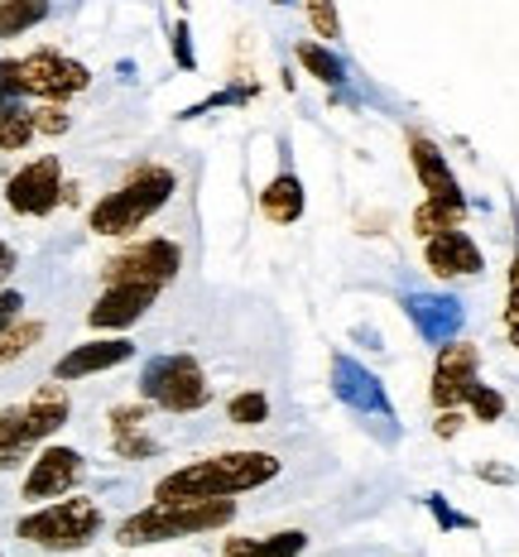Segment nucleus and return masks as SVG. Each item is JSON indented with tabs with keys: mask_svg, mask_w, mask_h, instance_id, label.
<instances>
[{
	"mask_svg": "<svg viewBox=\"0 0 519 557\" xmlns=\"http://www.w3.org/2000/svg\"><path fill=\"white\" fill-rule=\"evenodd\" d=\"M274 475H280V461L270 451H222V457L169 471L155 485V500H231V495L256 491Z\"/></svg>",
	"mask_w": 519,
	"mask_h": 557,
	"instance_id": "obj_1",
	"label": "nucleus"
},
{
	"mask_svg": "<svg viewBox=\"0 0 519 557\" xmlns=\"http://www.w3.org/2000/svg\"><path fill=\"white\" fill-rule=\"evenodd\" d=\"M231 519H236V505L231 500H155L149 509L131 515L115 529V543H121V548H135V543H169V539H188V533L226 529Z\"/></svg>",
	"mask_w": 519,
	"mask_h": 557,
	"instance_id": "obj_2",
	"label": "nucleus"
},
{
	"mask_svg": "<svg viewBox=\"0 0 519 557\" xmlns=\"http://www.w3.org/2000/svg\"><path fill=\"white\" fill-rule=\"evenodd\" d=\"M173 188H178V178H173L169 169L145 164L135 178H125L121 188L107 193L97 207H91L87 226L97 231V236H131V231H140L149 216H155L159 207L169 202Z\"/></svg>",
	"mask_w": 519,
	"mask_h": 557,
	"instance_id": "obj_3",
	"label": "nucleus"
},
{
	"mask_svg": "<svg viewBox=\"0 0 519 557\" xmlns=\"http://www.w3.org/2000/svg\"><path fill=\"white\" fill-rule=\"evenodd\" d=\"M73 404H67L63 385H44L29 404H15V409H0V471L5 467H20L29 457L34 443L53 437L58 428L67 423Z\"/></svg>",
	"mask_w": 519,
	"mask_h": 557,
	"instance_id": "obj_4",
	"label": "nucleus"
},
{
	"mask_svg": "<svg viewBox=\"0 0 519 557\" xmlns=\"http://www.w3.org/2000/svg\"><path fill=\"white\" fill-rule=\"evenodd\" d=\"M140 399L159 404L169 413H198L207 399H212V385H207L202 366L193 356H155L140 375Z\"/></svg>",
	"mask_w": 519,
	"mask_h": 557,
	"instance_id": "obj_5",
	"label": "nucleus"
},
{
	"mask_svg": "<svg viewBox=\"0 0 519 557\" xmlns=\"http://www.w3.org/2000/svg\"><path fill=\"white\" fill-rule=\"evenodd\" d=\"M101 533V505L97 500H58L39 515L20 519V539L39 543L49 553H77Z\"/></svg>",
	"mask_w": 519,
	"mask_h": 557,
	"instance_id": "obj_6",
	"label": "nucleus"
},
{
	"mask_svg": "<svg viewBox=\"0 0 519 557\" xmlns=\"http://www.w3.org/2000/svg\"><path fill=\"white\" fill-rule=\"evenodd\" d=\"M20 83H25V97H44V101H67L77 91H87L91 73L73 58L53 53V49H39L29 58H20Z\"/></svg>",
	"mask_w": 519,
	"mask_h": 557,
	"instance_id": "obj_7",
	"label": "nucleus"
},
{
	"mask_svg": "<svg viewBox=\"0 0 519 557\" xmlns=\"http://www.w3.org/2000/svg\"><path fill=\"white\" fill-rule=\"evenodd\" d=\"M63 197H67L63 164H58L53 154L34 159V164H25L5 183V202H10V212H20V216H49Z\"/></svg>",
	"mask_w": 519,
	"mask_h": 557,
	"instance_id": "obj_8",
	"label": "nucleus"
},
{
	"mask_svg": "<svg viewBox=\"0 0 519 557\" xmlns=\"http://www.w3.org/2000/svg\"><path fill=\"white\" fill-rule=\"evenodd\" d=\"M477 366H481V351L471 342H447L437 351V370H433V404L437 409H461L471 399V389L481 385L477 380Z\"/></svg>",
	"mask_w": 519,
	"mask_h": 557,
	"instance_id": "obj_9",
	"label": "nucleus"
},
{
	"mask_svg": "<svg viewBox=\"0 0 519 557\" xmlns=\"http://www.w3.org/2000/svg\"><path fill=\"white\" fill-rule=\"evenodd\" d=\"M178 270H183V250L173 246V240L155 236V240H145V246H131L125 255H115V260L107 264V284L140 278V284H159V288H164Z\"/></svg>",
	"mask_w": 519,
	"mask_h": 557,
	"instance_id": "obj_10",
	"label": "nucleus"
},
{
	"mask_svg": "<svg viewBox=\"0 0 519 557\" xmlns=\"http://www.w3.org/2000/svg\"><path fill=\"white\" fill-rule=\"evenodd\" d=\"M159 298V284H140V278H121V284H107V294L91 304L87 322L101 332H121L135 327V322L149 312V304Z\"/></svg>",
	"mask_w": 519,
	"mask_h": 557,
	"instance_id": "obj_11",
	"label": "nucleus"
},
{
	"mask_svg": "<svg viewBox=\"0 0 519 557\" xmlns=\"http://www.w3.org/2000/svg\"><path fill=\"white\" fill-rule=\"evenodd\" d=\"M83 451L73 447H44L39 461L25 475V500H53V495H67L77 481H83Z\"/></svg>",
	"mask_w": 519,
	"mask_h": 557,
	"instance_id": "obj_12",
	"label": "nucleus"
},
{
	"mask_svg": "<svg viewBox=\"0 0 519 557\" xmlns=\"http://www.w3.org/2000/svg\"><path fill=\"white\" fill-rule=\"evenodd\" d=\"M135 356V342H125V336H107V342H83L73 346V351L63 356V361L53 366V380H87V375H101V370H115L125 366Z\"/></svg>",
	"mask_w": 519,
	"mask_h": 557,
	"instance_id": "obj_13",
	"label": "nucleus"
},
{
	"mask_svg": "<svg viewBox=\"0 0 519 557\" xmlns=\"http://www.w3.org/2000/svg\"><path fill=\"white\" fill-rule=\"evenodd\" d=\"M423 260H429V270L437 278H457V274H481L486 270V255L481 246L467 236V231H443V236L423 240Z\"/></svg>",
	"mask_w": 519,
	"mask_h": 557,
	"instance_id": "obj_14",
	"label": "nucleus"
},
{
	"mask_svg": "<svg viewBox=\"0 0 519 557\" xmlns=\"http://www.w3.org/2000/svg\"><path fill=\"white\" fill-rule=\"evenodd\" d=\"M332 389H337V399L351 404V409L395 418V409H390V399H385V389H380V380L366 366H356L351 356H337V361H332Z\"/></svg>",
	"mask_w": 519,
	"mask_h": 557,
	"instance_id": "obj_15",
	"label": "nucleus"
},
{
	"mask_svg": "<svg viewBox=\"0 0 519 557\" xmlns=\"http://www.w3.org/2000/svg\"><path fill=\"white\" fill-rule=\"evenodd\" d=\"M409 159H413V173H419L423 193H429L433 202L467 207V197H461V183L453 178V169H447L443 149H437L429 135H409Z\"/></svg>",
	"mask_w": 519,
	"mask_h": 557,
	"instance_id": "obj_16",
	"label": "nucleus"
},
{
	"mask_svg": "<svg viewBox=\"0 0 519 557\" xmlns=\"http://www.w3.org/2000/svg\"><path fill=\"white\" fill-rule=\"evenodd\" d=\"M409 318H413V327L423 332V342H453L457 327H461V304L457 298H437V294H413L409 304Z\"/></svg>",
	"mask_w": 519,
	"mask_h": 557,
	"instance_id": "obj_17",
	"label": "nucleus"
},
{
	"mask_svg": "<svg viewBox=\"0 0 519 557\" xmlns=\"http://www.w3.org/2000/svg\"><path fill=\"white\" fill-rule=\"evenodd\" d=\"M260 212L270 216L274 226H294L298 216H304V183H298V173H280V178L264 183Z\"/></svg>",
	"mask_w": 519,
	"mask_h": 557,
	"instance_id": "obj_18",
	"label": "nucleus"
},
{
	"mask_svg": "<svg viewBox=\"0 0 519 557\" xmlns=\"http://www.w3.org/2000/svg\"><path fill=\"white\" fill-rule=\"evenodd\" d=\"M111 443L121 457H149L155 443L145 437V404H121V409L111 413Z\"/></svg>",
	"mask_w": 519,
	"mask_h": 557,
	"instance_id": "obj_19",
	"label": "nucleus"
},
{
	"mask_svg": "<svg viewBox=\"0 0 519 557\" xmlns=\"http://www.w3.org/2000/svg\"><path fill=\"white\" fill-rule=\"evenodd\" d=\"M304 548H308V533L284 529V533H270V539H231L222 557H298Z\"/></svg>",
	"mask_w": 519,
	"mask_h": 557,
	"instance_id": "obj_20",
	"label": "nucleus"
},
{
	"mask_svg": "<svg viewBox=\"0 0 519 557\" xmlns=\"http://www.w3.org/2000/svg\"><path fill=\"white\" fill-rule=\"evenodd\" d=\"M44 15H49V0H0V39L34 29Z\"/></svg>",
	"mask_w": 519,
	"mask_h": 557,
	"instance_id": "obj_21",
	"label": "nucleus"
},
{
	"mask_svg": "<svg viewBox=\"0 0 519 557\" xmlns=\"http://www.w3.org/2000/svg\"><path fill=\"white\" fill-rule=\"evenodd\" d=\"M461 216H467V207H453V202H423L419 212H413V231H419L423 240H433V236H443V231H457L461 226Z\"/></svg>",
	"mask_w": 519,
	"mask_h": 557,
	"instance_id": "obj_22",
	"label": "nucleus"
},
{
	"mask_svg": "<svg viewBox=\"0 0 519 557\" xmlns=\"http://www.w3.org/2000/svg\"><path fill=\"white\" fill-rule=\"evenodd\" d=\"M298 63L308 67V77H318V83H328V87H337L342 77H346V67H342V58L332 53V49H322V44H298Z\"/></svg>",
	"mask_w": 519,
	"mask_h": 557,
	"instance_id": "obj_23",
	"label": "nucleus"
},
{
	"mask_svg": "<svg viewBox=\"0 0 519 557\" xmlns=\"http://www.w3.org/2000/svg\"><path fill=\"white\" fill-rule=\"evenodd\" d=\"M34 135H39V131H34V115L25 107L0 111V149H25Z\"/></svg>",
	"mask_w": 519,
	"mask_h": 557,
	"instance_id": "obj_24",
	"label": "nucleus"
},
{
	"mask_svg": "<svg viewBox=\"0 0 519 557\" xmlns=\"http://www.w3.org/2000/svg\"><path fill=\"white\" fill-rule=\"evenodd\" d=\"M226 418L236 428H260L264 418H270V399H264L260 389H246V394H236V399L226 404Z\"/></svg>",
	"mask_w": 519,
	"mask_h": 557,
	"instance_id": "obj_25",
	"label": "nucleus"
},
{
	"mask_svg": "<svg viewBox=\"0 0 519 557\" xmlns=\"http://www.w3.org/2000/svg\"><path fill=\"white\" fill-rule=\"evenodd\" d=\"M39 336H44V322H10V327L0 332V366L15 361V356H25Z\"/></svg>",
	"mask_w": 519,
	"mask_h": 557,
	"instance_id": "obj_26",
	"label": "nucleus"
},
{
	"mask_svg": "<svg viewBox=\"0 0 519 557\" xmlns=\"http://www.w3.org/2000/svg\"><path fill=\"white\" fill-rule=\"evenodd\" d=\"M304 10H308V25L318 29V39H342L337 0H304Z\"/></svg>",
	"mask_w": 519,
	"mask_h": 557,
	"instance_id": "obj_27",
	"label": "nucleus"
},
{
	"mask_svg": "<svg viewBox=\"0 0 519 557\" xmlns=\"http://www.w3.org/2000/svg\"><path fill=\"white\" fill-rule=\"evenodd\" d=\"M467 404H471V413H477V423H495V418L505 413V394L491 389V385H477Z\"/></svg>",
	"mask_w": 519,
	"mask_h": 557,
	"instance_id": "obj_28",
	"label": "nucleus"
},
{
	"mask_svg": "<svg viewBox=\"0 0 519 557\" xmlns=\"http://www.w3.org/2000/svg\"><path fill=\"white\" fill-rule=\"evenodd\" d=\"M20 97H25V83H20V58H5V63H0V111L20 107Z\"/></svg>",
	"mask_w": 519,
	"mask_h": 557,
	"instance_id": "obj_29",
	"label": "nucleus"
},
{
	"mask_svg": "<svg viewBox=\"0 0 519 557\" xmlns=\"http://www.w3.org/2000/svg\"><path fill=\"white\" fill-rule=\"evenodd\" d=\"M173 58H178V67H183V73H193V67H198V53H193L188 20H178V25H173Z\"/></svg>",
	"mask_w": 519,
	"mask_h": 557,
	"instance_id": "obj_30",
	"label": "nucleus"
},
{
	"mask_svg": "<svg viewBox=\"0 0 519 557\" xmlns=\"http://www.w3.org/2000/svg\"><path fill=\"white\" fill-rule=\"evenodd\" d=\"M29 115H34V131L39 135H63L67 131V111L58 107V101H49L44 111H29Z\"/></svg>",
	"mask_w": 519,
	"mask_h": 557,
	"instance_id": "obj_31",
	"label": "nucleus"
},
{
	"mask_svg": "<svg viewBox=\"0 0 519 557\" xmlns=\"http://www.w3.org/2000/svg\"><path fill=\"white\" fill-rule=\"evenodd\" d=\"M429 509L437 515V524H443V529H471V519H467V515H453L443 495H429Z\"/></svg>",
	"mask_w": 519,
	"mask_h": 557,
	"instance_id": "obj_32",
	"label": "nucleus"
},
{
	"mask_svg": "<svg viewBox=\"0 0 519 557\" xmlns=\"http://www.w3.org/2000/svg\"><path fill=\"white\" fill-rule=\"evenodd\" d=\"M20 308H25V298H20L15 288H5V294H0V332H5L10 322L20 318Z\"/></svg>",
	"mask_w": 519,
	"mask_h": 557,
	"instance_id": "obj_33",
	"label": "nucleus"
},
{
	"mask_svg": "<svg viewBox=\"0 0 519 557\" xmlns=\"http://www.w3.org/2000/svg\"><path fill=\"white\" fill-rule=\"evenodd\" d=\"M433 433L437 437H457L461 433V413L457 409H443V413H437V423H433Z\"/></svg>",
	"mask_w": 519,
	"mask_h": 557,
	"instance_id": "obj_34",
	"label": "nucleus"
},
{
	"mask_svg": "<svg viewBox=\"0 0 519 557\" xmlns=\"http://www.w3.org/2000/svg\"><path fill=\"white\" fill-rule=\"evenodd\" d=\"M505 332H510V342L519 346V298H510V304H505Z\"/></svg>",
	"mask_w": 519,
	"mask_h": 557,
	"instance_id": "obj_35",
	"label": "nucleus"
},
{
	"mask_svg": "<svg viewBox=\"0 0 519 557\" xmlns=\"http://www.w3.org/2000/svg\"><path fill=\"white\" fill-rule=\"evenodd\" d=\"M10 270H15V250H10L5 240H0V278H5Z\"/></svg>",
	"mask_w": 519,
	"mask_h": 557,
	"instance_id": "obj_36",
	"label": "nucleus"
},
{
	"mask_svg": "<svg viewBox=\"0 0 519 557\" xmlns=\"http://www.w3.org/2000/svg\"><path fill=\"white\" fill-rule=\"evenodd\" d=\"M510 298H519V255L510 260Z\"/></svg>",
	"mask_w": 519,
	"mask_h": 557,
	"instance_id": "obj_37",
	"label": "nucleus"
}]
</instances>
